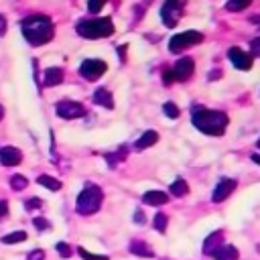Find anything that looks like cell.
Instances as JSON below:
<instances>
[{
	"label": "cell",
	"mask_w": 260,
	"mask_h": 260,
	"mask_svg": "<svg viewBox=\"0 0 260 260\" xmlns=\"http://www.w3.org/2000/svg\"><path fill=\"white\" fill-rule=\"evenodd\" d=\"M191 122L203 134L221 136L225 126H228V114H223L221 110H207L203 106H193L191 108Z\"/></svg>",
	"instance_id": "obj_1"
},
{
	"label": "cell",
	"mask_w": 260,
	"mask_h": 260,
	"mask_svg": "<svg viewBox=\"0 0 260 260\" xmlns=\"http://www.w3.org/2000/svg\"><path fill=\"white\" fill-rule=\"evenodd\" d=\"M20 28H22V35H24V39L30 43V45H35V47H39V45H45V43H49L51 39H53V22H51V18L49 16H45V14H30V16H26L22 22H20Z\"/></svg>",
	"instance_id": "obj_2"
},
{
	"label": "cell",
	"mask_w": 260,
	"mask_h": 260,
	"mask_svg": "<svg viewBox=\"0 0 260 260\" xmlns=\"http://www.w3.org/2000/svg\"><path fill=\"white\" fill-rule=\"evenodd\" d=\"M102 201H104V191L98 185H85L83 191L77 195L75 211L79 215H91L102 207Z\"/></svg>",
	"instance_id": "obj_3"
},
{
	"label": "cell",
	"mask_w": 260,
	"mask_h": 260,
	"mask_svg": "<svg viewBox=\"0 0 260 260\" xmlns=\"http://www.w3.org/2000/svg\"><path fill=\"white\" fill-rule=\"evenodd\" d=\"M114 32V22L112 18H89L81 20L77 24V35L83 39H106Z\"/></svg>",
	"instance_id": "obj_4"
},
{
	"label": "cell",
	"mask_w": 260,
	"mask_h": 260,
	"mask_svg": "<svg viewBox=\"0 0 260 260\" xmlns=\"http://www.w3.org/2000/svg\"><path fill=\"white\" fill-rule=\"evenodd\" d=\"M185 4H187V0H165L162 6H160V20H162V24L173 28L179 22Z\"/></svg>",
	"instance_id": "obj_5"
},
{
	"label": "cell",
	"mask_w": 260,
	"mask_h": 260,
	"mask_svg": "<svg viewBox=\"0 0 260 260\" xmlns=\"http://www.w3.org/2000/svg\"><path fill=\"white\" fill-rule=\"evenodd\" d=\"M201 41H203V35L199 30H185V32H179V35L171 37L169 51L171 53H179V51H185L187 47H193V45H197Z\"/></svg>",
	"instance_id": "obj_6"
},
{
	"label": "cell",
	"mask_w": 260,
	"mask_h": 260,
	"mask_svg": "<svg viewBox=\"0 0 260 260\" xmlns=\"http://www.w3.org/2000/svg\"><path fill=\"white\" fill-rule=\"evenodd\" d=\"M55 112L59 118L63 120H73V118H81L85 116V108L79 104V102H73V100H63L55 106Z\"/></svg>",
	"instance_id": "obj_7"
},
{
	"label": "cell",
	"mask_w": 260,
	"mask_h": 260,
	"mask_svg": "<svg viewBox=\"0 0 260 260\" xmlns=\"http://www.w3.org/2000/svg\"><path fill=\"white\" fill-rule=\"evenodd\" d=\"M193 71H195V61H193L191 57L179 59V61L169 69L173 81H187V79L193 75Z\"/></svg>",
	"instance_id": "obj_8"
},
{
	"label": "cell",
	"mask_w": 260,
	"mask_h": 260,
	"mask_svg": "<svg viewBox=\"0 0 260 260\" xmlns=\"http://www.w3.org/2000/svg\"><path fill=\"white\" fill-rule=\"evenodd\" d=\"M106 67H108V65H106L102 59H85V61L79 65V75L91 81V79L102 77V75L106 73Z\"/></svg>",
	"instance_id": "obj_9"
},
{
	"label": "cell",
	"mask_w": 260,
	"mask_h": 260,
	"mask_svg": "<svg viewBox=\"0 0 260 260\" xmlns=\"http://www.w3.org/2000/svg\"><path fill=\"white\" fill-rule=\"evenodd\" d=\"M228 57H230L232 65H234L236 69H240V71H248V69L252 67V55L246 53V51L240 49V47H232V49L228 51Z\"/></svg>",
	"instance_id": "obj_10"
},
{
	"label": "cell",
	"mask_w": 260,
	"mask_h": 260,
	"mask_svg": "<svg viewBox=\"0 0 260 260\" xmlns=\"http://www.w3.org/2000/svg\"><path fill=\"white\" fill-rule=\"evenodd\" d=\"M236 189V179H230V177H223L219 179V183L215 185L213 193H211V201L213 203H221L223 199H228V195H232Z\"/></svg>",
	"instance_id": "obj_11"
},
{
	"label": "cell",
	"mask_w": 260,
	"mask_h": 260,
	"mask_svg": "<svg viewBox=\"0 0 260 260\" xmlns=\"http://www.w3.org/2000/svg\"><path fill=\"white\" fill-rule=\"evenodd\" d=\"M22 160V152L16 146H2L0 148V162L4 167H16Z\"/></svg>",
	"instance_id": "obj_12"
},
{
	"label": "cell",
	"mask_w": 260,
	"mask_h": 260,
	"mask_svg": "<svg viewBox=\"0 0 260 260\" xmlns=\"http://www.w3.org/2000/svg\"><path fill=\"white\" fill-rule=\"evenodd\" d=\"M211 256L215 258V260H238L240 258V252L236 250V246L234 244H219L213 252H211Z\"/></svg>",
	"instance_id": "obj_13"
},
{
	"label": "cell",
	"mask_w": 260,
	"mask_h": 260,
	"mask_svg": "<svg viewBox=\"0 0 260 260\" xmlns=\"http://www.w3.org/2000/svg\"><path fill=\"white\" fill-rule=\"evenodd\" d=\"M128 250H130V254L142 256V258H152V256H154V252L150 250V246H148L146 242H142V240H132V242L128 244Z\"/></svg>",
	"instance_id": "obj_14"
},
{
	"label": "cell",
	"mask_w": 260,
	"mask_h": 260,
	"mask_svg": "<svg viewBox=\"0 0 260 260\" xmlns=\"http://www.w3.org/2000/svg\"><path fill=\"white\" fill-rule=\"evenodd\" d=\"M142 201H144L146 205L156 207V205H165V203L169 201V195H167L165 191H146V193L142 195Z\"/></svg>",
	"instance_id": "obj_15"
},
{
	"label": "cell",
	"mask_w": 260,
	"mask_h": 260,
	"mask_svg": "<svg viewBox=\"0 0 260 260\" xmlns=\"http://www.w3.org/2000/svg\"><path fill=\"white\" fill-rule=\"evenodd\" d=\"M93 102H95L98 106L108 108V110L114 108V98H112V93H110L106 87H98V89L93 91Z\"/></svg>",
	"instance_id": "obj_16"
},
{
	"label": "cell",
	"mask_w": 260,
	"mask_h": 260,
	"mask_svg": "<svg viewBox=\"0 0 260 260\" xmlns=\"http://www.w3.org/2000/svg\"><path fill=\"white\" fill-rule=\"evenodd\" d=\"M158 142V134L154 132V130H146L136 142H134V148L136 150H144V148H148V146H152V144H156Z\"/></svg>",
	"instance_id": "obj_17"
},
{
	"label": "cell",
	"mask_w": 260,
	"mask_h": 260,
	"mask_svg": "<svg viewBox=\"0 0 260 260\" xmlns=\"http://www.w3.org/2000/svg\"><path fill=\"white\" fill-rule=\"evenodd\" d=\"M63 81V69L61 67H49L45 71V85L47 87H53V85H59Z\"/></svg>",
	"instance_id": "obj_18"
},
{
	"label": "cell",
	"mask_w": 260,
	"mask_h": 260,
	"mask_svg": "<svg viewBox=\"0 0 260 260\" xmlns=\"http://www.w3.org/2000/svg\"><path fill=\"white\" fill-rule=\"evenodd\" d=\"M219 244H223V232H213L207 240H205V246H203V254H211Z\"/></svg>",
	"instance_id": "obj_19"
},
{
	"label": "cell",
	"mask_w": 260,
	"mask_h": 260,
	"mask_svg": "<svg viewBox=\"0 0 260 260\" xmlns=\"http://www.w3.org/2000/svg\"><path fill=\"white\" fill-rule=\"evenodd\" d=\"M37 183L43 185V187H47L49 191H59L61 189V181L55 179V177H51V175H39L37 177Z\"/></svg>",
	"instance_id": "obj_20"
},
{
	"label": "cell",
	"mask_w": 260,
	"mask_h": 260,
	"mask_svg": "<svg viewBox=\"0 0 260 260\" xmlns=\"http://www.w3.org/2000/svg\"><path fill=\"white\" fill-rule=\"evenodd\" d=\"M169 191H171L175 197H185V195L189 193V185H187V181H185V179H181V177H179L175 183H171Z\"/></svg>",
	"instance_id": "obj_21"
},
{
	"label": "cell",
	"mask_w": 260,
	"mask_h": 260,
	"mask_svg": "<svg viewBox=\"0 0 260 260\" xmlns=\"http://www.w3.org/2000/svg\"><path fill=\"white\" fill-rule=\"evenodd\" d=\"M250 4H252V0H228V2H225V10H230V12H240V10L248 8Z\"/></svg>",
	"instance_id": "obj_22"
},
{
	"label": "cell",
	"mask_w": 260,
	"mask_h": 260,
	"mask_svg": "<svg viewBox=\"0 0 260 260\" xmlns=\"http://www.w3.org/2000/svg\"><path fill=\"white\" fill-rule=\"evenodd\" d=\"M26 240V232H12V234H6L2 236V244H18V242H24Z\"/></svg>",
	"instance_id": "obj_23"
},
{
	"label": "cell",
	"mask_w": 260,
	"mask_h": 260,
	"mask_svg": "<svg viewBox=\"0 0 260 260\" xmlns=\"http://www.w3.org/2000/svg\"><path fill=\"white\" fill-rule=\"evenodd\" d=\"M26 185H28V181H26L24 175H12V177H10V187H12L14 191H22Z\"/></svg>",
	"instance_id": "obj_24"
},
{
	"label": "cell",
	"mask_w": 260,
	"mask_h": 260,
	"mask_svg": "<svg viewBox=\"0 0 260 260\" xmlns=\"http://www.w3.org/2000/svg\"><path fill=\"white\" fill-rule=\"evenodd\" d=\"M124 156H126V148L122 146L118 152H114V154H106V160H108V165H110V167H116V165H118V160H122Z\"/></svg>",
	"instance_id": "obj_25"
},
{
	"label": "cell",
	"mask_w": 260,
	"mask_h": 260,
	"mask_svg": "<svg viewBox=\"0 0 260 260\" xmlns=\"http://www.w3.org/2000/svg\"><path fill=\"white\" fill-rule=\"evenodd\" d=\"M167 223H169V219H167L165 213H156L154 215V230L156 232H165L167 230Z\"/></svg>",
	"instance_id": "obj_26"
},
{
	"label": "cell",
	"mask_w": 260,
	"mask_h": 260,
	"mask_svg": "<svg viewBox=\"0 0 260 260\" xmlns=\"http://www.w3.org/2000/svg\"><path fill=\"white\" fill-rule=\"evenodd\" d=\"M77 252H79V256H81L83 260H110L108 256H104V254H91V252H87L85 248H79Z\"/></svg>",
	"instance_id": "obj_27"
},
{
	"label": "cell",
	"mask_w": 260,
	"mask_h": 260,
	"mask_svg": "<svg viewBox=\"0 0 260 260\" xmlns=\"http://www.w3.org/2000/svg\"><path fill=\"white\" fill-rule=\"evenodd\" d=\"M55 248H57V252H59V256L61 258H69L71 254H73V250L69 248V244H65V242H57L55 244Z\"/></svg>",
	"instance_id": "obj_28"
},
{
	"label": "cell",
	"mask_w": 260,
	"mask_h": 260,
	"mask_svg": "<svg viewBox=\"0 0 260 260\" xmlns=\"http://www.w3.org/2000/svg\"><path fill=\"white\" fill-rule=\"evenodd\" d=\"M162 114H167L169 118H177V116H179V108H177L173 102H167V104L162 106Z\"/></svg>",
	"instance_id": "obj_29"
},
{
	"label": "cell",
	"mask_w": 260,
	"mask_h": 260,
	"mask_svg": "<svg viewBox=\"0 0 260 260\" xmlns=\"http://www.w3.org/2000/svg\"><path fill=\"white\" fill-rule=\"evenodd\" d=\"M104 6H106V0H89V2H87V10H89L91 14H98Z\"/></svg>",
	"instance_id": "obj_30"
},
{
	"label": "cell",
	"mask_w": 260,
	"mask_h": 260,
	"mask_svg": "<svg viewBox=\"0 0 260 260\" xmlns=\"http://www.w3.org/2000/svg\"><path fill=\"white\" fill-rule=\"evenodd\" d=\"M32 223H35V228L41 232V230H49L51 228V223H49V219H45V217H35L32 219Z\"/></svg>",
	"instance_id": "obj_31"
},
{
	"label": "cell",
	"mask_w": 260,
	"mask_h": 260,
	"mask_svg": "<svg viewBox=\"0 0 260 260\" xmlns=\"http://www.w3.org/2000/svg\"><path fill=\"white\" fill-rule=\"evenodd\" d=\"M39 207H43V201L37 199V197H35V199H28V201L24 203V209H26V211H32V209H39Z\"/></svg>",
	"instance_id": "obj_32"
},
{
	"label": "cell",
	"mask_w": 260,
	"mask_h": 260,
	"mask_svg": "<svg viewBox=\"0 0 260 260\" xmlns=\"http://www.w3.org/2000/svg\"><path fill=\"white\" fill-rule=\"evenodd\" d=\"M26 260H45V250H41V248L30 250L28 256H26Z\"/></svg>",
	"instance_id": "obj_33"
},
{
	"label": "cell",
	"mask_w": 260,
	"mask_h": 260,
	"mask_svg": "<svg viewBox=\"0 0 260 260\" xmlns=\"http://www.w3.org/2000/svg\"><path fill=\"white\" fill-rule=\"evenodd\" d=\"M250 49H252V53H254L256 57H260V37L252 39V43H250Z\"/></svg>",
	"instance_id": "obj_34"
},
{
	"label": "cell",
	"mask_w": 260,
	"mask_h": 260,
	"mask_svg": "<svg viewBox=\"0 0 260 260\" xmlns=\"http://www.w3.org/2000/svg\"><path fill=\"white\" fill-rule=\"evenodd\" d=\"M6 213H8V203H6V201H0V219H2Z\"/></svg>",
	"instance_id": "obj_35"
},
{
	"label": "cell",
	"mask_w": 260,
	"mask_h": 260,
	"mask_svg": "<svg viewBox=\"0 0 260 260\" xmlns=\"http://www.w3.org/2000/svg\"><path fill=\"white\" fill-rule=\"evenodd\" d=\"M4 30H6V20H4V16L0 14V37L4 35Z\"/></svg>",
	"instance_id": "obj_36"
},
{
	"label": "cell",
	"mask_w": 260,
	"mask_h": 260,
	"mask_svg": "<svg viewBox=\"0 0 260 260\" xmlns=\"http://www.w3.org/2000/svg\"><path fill=\"white\" fill-rule=\"evenodd\" d=\"M134 219H136L138 223H142V221H144V215H142L140 211H136V215H134Z\"/></svg>",
	"instance_id": "obj_37"
},
{
	"label": "cell",
	"mask_w": 260,
	"mask_h": 260,
	"mask_svg": "<svg viewBox=\"0 0 260 260\" xmlns=\"http://www.w3.org/2000/svg\"><path fill=\"white\" fill-rule=\"evenodd\" d=\"M252 22H254L256 26H260V14H254V16H252Z\"/></svg>",
	"instance_id": "obj_38"
},
{
	"label": "cell",
	"mask_w": 260,
	"mask_h": 260,
	"mask_svg": "<svg viewBox=\"0 0 260 260\" xmlns=\"http://www.w3.org/2000/svg\"><path fill=\"white\" fill-rule=\"evenodd\" d=\"M118 53H120V57H122V61H124V53H126V45H122V47L118 49Z\"/></svg>",
	"instance_id": "obj_39"
},
{
	"label": "cell",
	"mask_w": 260,
	"mask_h": 260,
	"mask_svg": "<svg viewBox=\"0 0 260 260\" xmlns=\"http://www.w3.org/2000/svg\"><path fill=\"white\" fill-rule=\"evenodd\" d=\"M252 160H254V162H258V165H260V154H252Z\"/></svg>",
	"instance_id": "obj_40"
},
{
	"label": "cell",
	"mask_w": 260,
	"mask_h": 260,
	"mask_svg": "<svg viewBox=\"0 0 260 260\" xmlns=\"http://www.w3.org/2000/svg\"><path fill=\"white\" fill-rule=\"evenodd\" d=\"M2 116H4V108L0 106V120H2Z\"/></svg>",
	"instance_id": "obj_41"
},
{
	"label": "cell",
	"mask_w": 260,
	"mask_h": 260,
	"mask_svg": "<svg viewBox=\"0 0 260 260\" xmlns=\"http://www.w3.org/2000/svg\"><path fill=\"white\" fill-rule=\"evenodd\" d=\"M258 148H260V140H258Z\"/></svg>",
	"instance_id": "obj_42"
}]
</instances>
